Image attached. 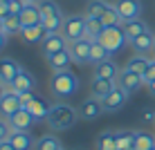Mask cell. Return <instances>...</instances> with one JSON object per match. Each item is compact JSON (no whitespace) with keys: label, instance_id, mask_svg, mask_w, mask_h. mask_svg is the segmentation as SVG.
<instances>
[{"label":"cell","instance_id":"obj_39","mask_svg":"<svg viewBox=\"0 0 155 150\" xmlns=\"http://www.w3.org/2000/svg\"><path fill=\"white\" fill-rule=\"evenodd\" d=\"M7 16H12V14H9V5L0 2V18H7Z\"/></svg>","mask_w":155,"mask_h":150},{"label":"cell","instance_id":"obj_47","mask_svg":"<svg viewBox=\"0 0 155 150\" xmlns=\"http://www.w3.org/2000/svg\"><path fill=\"white\" fill-rule=\"evenodd\" d=\"M126 150H135V148H126Z\"/></svg>","mask_w":155,"mask_h":150},{"label":"cell","instance_id":"obj_40","mask_svg":"<svg viewBox=\"0 0 155 150\" xmlns=\"http://www.w3.org/2000/svg\"><path fill=\"white\" fill-rule=\"evenodd\" d=\"M144 121H146V123H155V112L153 110H146V112H144Z\"/></svg>","mask_w":155,"mask_h":150},{"label":"cell","instance_id":"obj_12","mask_svg":"<svg viewBox=\"0 0 155 150\" xmlns=\"http://www.w3.org/2000/svg\"><path fill=\"white\" fill-rule=\"evenodd\" d=\"M126 101H128V92H126L124 88H119V85H117L113 92L104 99V110H106V112H117V110H121V108L126 105Z\"/></svg>","mask_w":155,"mask_h":150},{"label":"cell","instance_id":"obj_35","mask_svg":"<svg viewBox=\"0 0 155 150\" xmlns=\"http://www.w3.org/2000/svg\"><path fill=\"white\" fill-rule=\"evenodd\" d=\"M7 5H9V14H12V16H20L23 9L27 7L25 0H7Z\"/></svg>","mask_w":155,"mask_h":150},{"label":"cell","instance_id":"obj_10","mask_svg":"<svg viewBox=\"0 0 155 150\" xmlns=\"http://www.w3.org/2000/svg\"><path fill=\"white\" fill-rule=\"evenodd\" d=\"M20 63L18 61H14V58H9V56H2L0 58V83H5V85H12L14 83V78L20 74Z\"/></svg>","mask_w":155,"mask_h":150},{"label":"cell","instance_id":"obj_26","mask_svg":"<svg viewBox=\"0 0 155 150\" xmlns=\"http://www.w3.org/2000/svg\"><path fill=\"white\" fill-rule=\"evenodd\" d=\"M108 58H110V52L106 49L99 40H92V47H90V63H92V65H99V63L108 61Z\"/></svg>","mask_w":155,"mask_h":150},{"label":"cell","instance_id":"obj_50","mask_svg":"<svg viewBox=\"0 0 155 150\" xmlns=\"http://www.w3.org/2000/svg\"><path fill=\"white\" fill-rule=\"evenodd\" d=\"M153 54H155V49H153Z\"/></svg>","mask_w":155,"mask_h":150},{"label":"cell","instance_id":"obj_4","mask_svg":"<svg viewBox=\"0 0 155 150\" xmlns=\"http://www.w3.org/2000/svg\"><path fill=\"white\" fill-rule=\"evenodd\" d=\"M99 43L110 52V54H117L119 49H124L128 38L124 34V27L119 25V27H106L104 31H101V36H99Z\"/></svg>","mask_w":155,"mask_h":150},{"label":"cell","instance_id":"obj_48","mask_svg":"<svg viewBox=\"0 0 155 150\" xmlns=\"http://www.w3.org/2000/svg\"><path fill=\"white\" fill-rule=\"evenodd\" d=\"M0 2H7V0H0Z\"/></svg>","mask_w":155,"mask_h":150},{"label":"cell","instance_id":"obj_19","mask_svg":"<svg viewBox=\"0 0 155 150\" xmlns=\"http://www.w3.org/2000/svg\"><path fill=\"white\" fill-rule=\"evenodd\" d=\"M7 121H9V126H12L14 130H29V128L36 123V119H34V116H31L25 108H20L14 116H9Z\"/></svg>","mask_w":155,"mask_h":150},{"label":"cell","instance_id":"obj_44","mask_svg":"<svg viewBox=\"0 0 155 150\" xmlns=\"http://www.w3.org/2000/svg\"><path fill=\"white\" fill-rule=\"evenodd\" d=\"M148 90H151V94H153V96H155V81H153V83H151V85H148Z\"/></svg>","mask_w":155,"mask_h":150},{"label":"cell","instance_id":"obj_34","mask_svg":"<svg viewBox=\"0 0 155 150\" xmlns=\"http://www.w3.org/2000/svg\"><path fill=\"white\" fill-rule=\"evenodd\" d=\"M20 31H23L20 16H7V18H5V34L14 36V34H20Z\"/></svg>","mask_w":155,"mask_h":150},{"label":"cell","instance_id":"obj_36","mask_svg":"<svg viewBox=\"0 0 155 150\" xmlns=\"http://www.w3.org/2000/svg\"><path fill=\"white\" fill-rule=\"evenodd\" d=\"M12 130H14V128L9 126V121L0 116V143H2V141H9V135H12Z\"/></svg>","mask_w":155,"mask_h":150},{"label":"cell","instance_id":"obj_28","mask_svg":"<svg viewBox=\"0 0 155 150\" xmlns=\"http://www.w3.org/2000/svg\"><path fill=\"white\" fill-rule=\"evenodd\" d=\"M104 23H101L99 18H85V38L90 40H99L101 31H104Z\"/></svg>","mask_w":155,"mask_h":150},{"label":"cell","instance_id":"obj_45","mask_svg":"<svg viewBox=\"0 0 155 150\" xmlns=\"http://www.w3.org/2000/svg\"><path fill=\"white\" fill-rule=\"evenodd\" d=\"M0 31H5V18H0Z\"/></svg>","mask_w":155,"mask_h":150},{"label":"cell","instance_id":"obj_18","mask_svg":"<svg viewBox=\"0 0 155 150\" xmlns=\"http://www.w3.org/2000/svg\"><path fill=\"white\" fill-rule=\"evenodd\" d=\"M72 63H74L72 61V54L68 49H63V52H58V54L47 58V65H50L52 72H65V69H70Z\"/></svg>","mask_w":155,"mask_h":150},{"label":"cell","instance_id":"obj_38","mask_svg":"<svg viewBox=\"0 0 155 150\" xmlns=\"http://www.w3.org/2000/svg\"><path fill=\"white\" fill-rule=\"evenodd\" d=\"M34 99H36L34 92H20V103H23V108H25V105H29Z\"/></svg>","mask_w":155,"mask_h":150},{"label":"cell","instance_id":"obj_30","mask_svg":"<svg viewBox=\"0 0 155 150\" xmlns=\"http://www.w3.org/2000/svg\"><path fill=\"white\" fill-rule=\"evenodd\" d=\"M110 5L106 2V0H92V2H88V7H85V18H101V16L106 14V9H108Z\"/></svg>","mask_w":155,"mask_h":150},{"label":"cell","instance_id":"obj_20","mask_svg":"<svg viewBox=\"0 0 155 150\" xmlns=\"http://www.w3.org/2000/svg\"><path fill=\"white\" fill-rule=\"evenodd\" d=\"M20 34H23V40L27 43V45H36V43H43V40H45L50 31L43 27V25H31V27H25Z\"/></svg>","mask_w":155,"mask_h":150},{"label":"cell","instance_id":"obj_6","mask_svg":"<svg viewBox=\"0 0 155 150\" xmlns=\"http://www.w3.org/2000/svg\"><path fill=\"white\" fill-rule=\"evenodd\" d=\"M90 47H92V40L90 38H79V40L68 43V52L72 54V61L77 63V65L90 63Z\"/></svg>","mask_w":155,"mask_h":150},{"label":"cell","instance_id":"obj_16","mask_svg":"<svg viewBox=\"0 0 155 150\" xmlns=\"http://www.w3.org/2000/svg\"><path fill=\"white\" fill-rule=\"evenodd\" d=\"M7 88H12L14 92H34V88H36V78H34V74H29L27 69H20V74L14 78V83L12 85H7Z\"/></svg>","mask_w":155,"mask_h":150},{"label":"cell","instance_id":"obj_22","mask_svg":"<svg viewBox=\"0 0 155 150\" xmlns=\"http://www.w3.org/2000/svg\"><path fill=\"white\" fill-rule=\"evenodd\" d=\"M121 27H124V34H126V38H128V43L130 40H135L137 36H142L144 31H148V27H146V23H144V20H126L124 25H121Z\"/></svg>","mask_w":155,"mask_h":150},{"label":"cell","instance_id":"obj_3","mask_svg":"<svg viewBox=\"0 0 155 150\" xmlns=\"http://www.w3.org/2000/svg\"><path fill=\"white\" fill-rule=\"evenodd\" d=\"M63 23H65V20H63V14H61V9H58L56 2H52V0L41 2V25L50 31V34L61 31Z\"/></svg>","mask_w":155,"mask_h":150},{"label":"cell","instance_id":"obj_2","mask_svg":"<svg viewBox=\"0 0 155 150\" xmlns=\"http://www.w3.org/2000/svg\"><path fill=\"white\" fill-rule=\"evenodd\" d=\"M77 119H79V110H74L68 103H54L50 108V114H47V123L54 130H68L77 123Z\"/></svg>","mask_w":155,"mask_h":150},{"label":"cell","instance_id":"obj_51","mask_svg":"<svg viewBox=\"0 0 155 150\" xmlns=\"http://www.w3.org/2000/svg\"><path fill=\"white\" fill-rule=\"evenodd\" d=\"M153 150H155V148H153Z\"/></svg>","mask_w":155,"mask_h":150},{"label":"cell","instance_id":"obj_33","mask_svg":"<svg viewBox=\"0 0 155 150\" xmlns=\"http://www.w3.org/2000/svg\"><path fill=\"white\" fill-rule=\"evenodd\" d=\"M135 135L133 130H117V150H126L135 146Z\"/></svg>","mask_w":155,"mask_h":150},{"label":"cell","instance_id":"obj_13","mask_svg":"<svg viewBox=\"0 0 155 150\" xmlns=\"http://www.w3.org/2000/svg\"><path fill=\"white\" fill-rule=\"evenodd\" d=\"M117 85H119V88H124L126 92L130 94V92H137V90L144 85V81H142L140 74H135V72H130V69L124 67V69L119 72V76H117Z\"/></svg>","mask_w":155,"mask_h":150},{"label":"cell","instance_id":"obj_21","mask_svg":"<svg viewBox=\"0 0 155 150\" xmlns=\"http://www.w3.org/2000/svg\"><path fill=\"white\" fill-rule=\"evenodd\" d=\"M20 23H23V29L31 27V25H41V5L27 2V7H25L23 14H20Z\"/></svg>","mask_w":155,"mask_h":150},{"label":"cell","instance_id":"obj_14","mask_svg":"<svg viewBox=\"0 0 155 150\" xmlns=\"http://www.w3.org/2000/svg\"><path fill=\"white\" fill-rule=\"evenodd\" d=\"M130 47H133L135 54H142V56L151 54V52L155 49V36H153V31L148 29V31H144L142 36H137L135 40H130Z\"/></svg>","mask_w":155,"mask_h":150},{"label":"cell","instance_id":"obj_15","mask_svg":"<svg viewBox=\"0 0 155 150\" xmlns=\"http://www.w3.org/2000/svg\"><path fill=\"white\" fill-rule=\"evenodd\" d=\"M115 88H117V81H113V78H99V76H94L92 83H90V94L104 101Z\"/></svg>","mask_w":155,"mask_h":150},{"label":"cell","instance_id":"obj_7","mask_svg":"<svg viewBox=\"0 0 155 150\" xmlns=\"http://www.w3.org/2000/svg\"><path fill=\"white\" fill-rule=\"evenodd\" d=\"M20 108H23V103H20V94L14 92L12 88H7L5 96L0 99V116H2V119H9V116H14Z\"/></svg>","mask_w":155,"mask_h":150},{"label":"cell","instance_id":"obj_41","mask_svg":"<svg viewBox=\"0 0 155 150\" xmlns=\"http://www.w3.org/2000/svg\"><path fill=\"white\" fill-rule=\"evenodd\" d=\"M7 38H9V36L5 34V31H0V52L5 49V45H7Z\"/></svg>","mask_w":155,"mask_h":150},{"label":"cell","instance_id":"obj_8","mask_svg":"<svg viewBox=\"0 0 155 150\" xmlns=\"http://www.w3.org/2000/svg\"><path fill=\"white\" fill-rule=\"evenodd\" d=\"M41 49H43V56H54L58 52L68 49V38L61 34V31H56V34H47V38L41 43Z\"/></svg>","mask_w":155,"mask_h":150},{"label":"cell","instance_id":"obj_29","mask_svg":"<svg viewBox=\"0 0 155 150\" xmlns=\"http://www.w3.org/2000/svg\"><path fill=\"white\" fill-rule=\"evenodd\" d=\"M99 20L104 23V27H119V25H124V20H121V16H119V11H117L115 5H110Z\"/></svg>","mask_w":155,"mask_h":150},{"label":"cell","instance_id":"obj_9","mask_svg":"<svg viewBox=\"0 0 155 150\" xmlns=\"http://www.w3.org/2000/svg\"><path fill=\"white\" fill-rule=\"evenodd\" d=\"M104 112H106L104 110V101L90 94L81 103V108H79V116L85 119V121H94V119H99V114H104Z\"/></svg>","mask_w":155,"mask_h":150},{"label":"cell","instance_id":"obj_1","mask_svg":"<svg viewBox=\"0 0 155 150\" xmlns=\"http://www.w3.org/2000/svg\"><path fill=\"white\" fill-rule=\"evenodd\" d=\"M50 90L56 99H70L74 96V92L79 90V78L72 69H65V72H54L50 81Z\"/></svg>","mask_w":155,"mask_h":150},{"label":"cell","instance_id":"obj_17","mask_svg":"<svg viewBox=\"0 0 155 150\" xmlns=\"http://www.w3.org/2000/svg\"><path fill=\"white\" fill-rule=\"evenodd\" d=\"M9 143L16 148V150H34V139H31L29 130H12L9 135Z\"/></svg>","mask_w":155,"mask_h":150},{"label":"cell","instance_id":"obj_11","mask_svg":"<svg viewBox=\"0 0 155 150\" xmlns=\"http://www.w3.org/2000/svg\"><path fill=\"white\" fill-rule=\"evenodd\" d=\"M115 7H117V11H119L124 23L126 20H137L140 14H142V2L140 0H117Z\"/></svg>","mask_w":155,"mask_h":150},{"label":"cell","instance_id":"obj_43","mask_svg":"<svg viewBox=\"0 0 155 150\" xmlns=\"http://www.w3.org/2000/svg\"><path fill=\"white\" fill-rule=\"evenodd\" d=\"M5 92H7V85H5V83H0V99L5 96Z\"/></svg>","mask_w":155,"mask_h":150},{"label":"cell","instance_id":"obj_24","mask_svg":"<svg viewBox=\"0 0 155 150\" xmlns=\"http://www.w3.org/2000/svg\"><path fill=\"white\" fill-rule=\"evenodd\" d=\"M50 108H52V105H47L43 99H34L29 105H25V110H27V112H29L31 116H34L36 121L47 119V114H50Z\"/></svg>","mask_w":155,"mask_h":150},{"label":"cell","instance_id":"obj_37","mask_svg":"<svg viewBox=\"0 0 155 150\" xmlns=\"http://www.w3.org/2000/svg\"><path fill=\"white\" fill-rule=\"evenodd\" d=\"M142 81H144V85H151L155 81V58H151V63H148L146 72H144V76H142Z\"/></svg>","mask_w":155,"mask_h":150},{"label":"cell","instance_id":"obj_27","mask_svg":"<svg viewBox=\"0 0 155 150\" xmlns=\"http://www.w3.org/2000/svg\"><path fill=\"white\" fill-rule=\"evenodd\" d=\"M148 63H151V58H146V56L137 54V56H130V58H128L126 69H130V72H135V74H140V76H144V72H146Z\"/></svg>","mask_w":155,"mask_h":150},{"label":"cell","instance_id":"obj_31","mask_svg":"<svg viewBox=\"0 0 155 150\" xmlns=\"http://www.w3.org/2000/svg\"><path fill=\"white\" fill-rule=\"evenodd\" d=\"M58 148H63V146L54 135H43L34 143V150H58Z\"/></svg>","mask_w":155,"mask_h":150},{"label":"cell","instance_id":"obj_25","mask_svg":"<svg viewBox=\"0 0 155 150\" xmlns=\"http://www.w3.org/2000/svg\"><path fill=\"white\" fill-rule=\"evenodd\" d=\"M97 150H117V130H106L97 139Z\"/></svg>","mask_w":155,"mask_h":150},{"label":"cell","instance_id":"obj_49","mask_svg":"<svg viewBox=\"0 0 155 150\" xmlns=\"http://www.w3.org/2000/svg\"><path fill=\"white\" fill-rule=\"evenodd\" d=\"M58 150H65V148H58Z\"/></svg>","mask_w":155,"mask_h":150},{"label":"cell","instance_id":"obj_23","mask_svg":"<svg viewBox=\"0 0 155 150\" xmlns=\"http://www.w3.org/2000/svg\"><path fill=\"white\" fill-rule=\"evenodd\" d=\"M119 72H121V69L117 67L110 58L104 61V63H99V65H94V76H99V78H113V81H117Z\"/></svg>","mask_w":155,"mask_h":150},{"label":"cell","instance_id":"obj_5","mask_svg":"<svg viewBox=\"0 0 155 150\" xmlns=\"http://www.w3.org/2000/svg\"><path fill=\"white\" fill-rule=\"evenodd\" d=\"M61 34L68 38V43L85 38V16H70V18H65Z\"/></svg>","mask_w":155,"mask_h":150},{"label":"cell","instance_id":"obj_32","mask_svg":"<svg viewBox=\"0 0 155 150\" xmlns=\"http://www.w3.org/2000/svg\"><path fill=\"white\" fill-rule=\"evenodd\" d=\"M135 150H153L155 148V137L151 135V132H144L140 130L135 135V146H133Z\"/></svg>","mask_w":155,"mask_h":150},{"label":"cell","instance_id":"obj_42","mask_svg":"<svg viewBox=\"0 0 155 150\" xmlns=\"http://www.w3.org/2000/svg\"><path fill=\"white\" fill-rule=\"evenodd\" d=\"M0 150H16V148H14L9 141H2V143H0Z\"/></svg>","mask_w":155,"mask_h":150},{"label":"cell","instance_id":"obj_46","mask_svg":"<svg viewBox=\"0 0 155 150\" xmlns=\"http://www.w3.org/2000/svg\"><path fill=\"white\" fill-rule=\"evenodd\" d=\"M25 2H31V5H38V2H43V0H25Z\"/></svg>","mask_w":155,"mask_h":150}]
</instances>
